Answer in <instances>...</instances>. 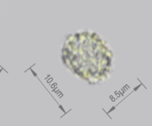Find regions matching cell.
<instances>
[{
    "label": "cell",
    "instance_id": "6da1fadb",
    "mask_svg": "<svg viewBox=\"0 0 152 126\" xmlns=\"http://www.w3.org/2000/svg\"><path fill=\"white\" fill-rule=\"evenodd\" d=\"M62 60L78 78L95 84L109 77L114 54L102 37L94 32L85 31L66 37L62 48Z\"/></svg>",
    "mask_w": 152,
    "mask_h": 126
}]
</instances>
